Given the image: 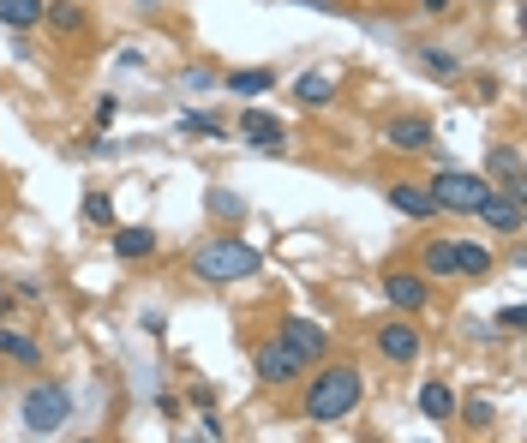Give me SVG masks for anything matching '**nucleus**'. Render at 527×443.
Masks as SVG:
<instances>
[{
	"label": "nucleus",
	"instance_id": "24",
	"mask_svg": "<svg viewBox=\"0 0 527 443\" xmlns=\"http://www.w3.org/2000/svg\"><path fill=\"white\" fill-rule=\"evenodd\" d=\"M84 222L90 228H114V198L108 192H84Z\"/></svg>",
	"mask_w": 527,
	"mask_h": 443
},
{
	"label": "nucleus",
	"instance_id": "12",
	"mask_svg": "<svg viewBox=\"0 0 527 443\" xmlns=\"http://www.w3.org/2000/svg\"><path fill=\"white\" fill-rule=\"evenodd\" d=\"M390 210H402V216H414V222H426V216H438V204H432V192L426 186H414V180H390Z\"/></svg>",
	"mask_w": 527,
	"mask_h": 443
},
{
	"label": "nucleus",
	"instance_id": "3",
	"mask_svg": "<svg viewBox=\"0 0 527 443\" xmlns=\"http://www.w3.org/2000/svg\"><path fill=\"white\" fill-rule=\"evenodd\" d=\"M426 192H432V204H438V210H462V216H480V204H486V198H492L498 186H492L486 174H462V168H438Z\"/></svg>",
	"mask_w": 527,
	"mask_h": 443
},
{
	"label": "nucleus",
	"instance_id": "6",
	"mask_svg": "<svg viewBox=\"0 0 527 443\" xmlns=\"http://www.w3.org/2000/svg\"><path fill=\"white\" fill-rule=\"evenodd\" d=\"M240 138L252 144V150H264V156H276L282 144H288V126L270 114V108H246L240 114Z\"/></svg>",
	"mask_w": 527,
	"mask_h": 443
},
{
	"label": "nucleus",
	"instance_id": "7",
	"mask_svg": "<svg viewBox=\"0 0 527 443\" xmlns=\"http://www.w3.org/2000/svg\"><path fill=\"white\" fill-rule=\"evenodd\" d=\"M432 138H438V132H432V120H426V114H396V120L384 126V144H390V150H408V156L432 150Z\"/></svg>",
	"mask_w": 527,
	"mask_h": 443
},
{
	"label": "nucleus",
	"instance_id": "22",
	"mask_svg": "<svg viewBox=\"0 0 527 443\" xmlns=\"http://www.w3.org/2000/svg\"><path fill=\"white\" fill-rule=\"evenodd\" d=\"M42 18L60 30V36H72V30H84V6L78 0H54V6H42Z\"/></svg>",
	"mask_w": 527,
	"mask_h": 443
},
{
	"label": "nucleus",
	"instance_id": "17",
	"mask_svg": "<svg viewBox=\"0 0 527 443\" xmlns=\"http://www.w3.org/2000/svg\"><path fill=\"white\" fill-rule=\"evenodd\" d=\"M0 360H18V366H42V348H36L24 330H6V324H0Z\"/></svg>",
	"mask_w": 527,
	"mask_h": 443
},
{
	"label": "nucleus",
	"instance_id": "9",
	"mask_svg": "<svg viewBox=\"0 0 527 443\" xmlns=\"http://www.w3.org/2000/svg\"><path fill=\"white\" fill-rule=\"evenodd\" d=\"M384 294H390V306H402V312H426V306H432V288H426V276H414V270H390V276H384Z\"/></svg>",
	"mask_w": 527,
	"mask_h": 443
},
{
	"label": "nucleus",
	"instance_id": "16",
	"mask_svg": "<svg viewBox=\"0 0 527 443\" xmlns=\"http://www.w3.org/2000/svg\"><path fill=\"white\" fill-rule=\"evenodd\" d=\"M414 402H420V414H426L432 426H444V420L456 414V390H450V384H438V378H432V384H420V396H414Z\"/></svg>",
	"mask_w": 527,
	"mask_h": 443
},
{
	"label": "nucleus",
	"instance_id": "34",
	"mask_svg": "<svg viewBox=\"0 0 527 443\" xmlns=\"http://www.w3.org/2000/svg\"><path fill=\"white\" fill-rule=\"evenodd\" d=\"M0 294H6V288H0Z\"/></svg>",
	"mask_w": 527,
	"mask_h": 443
},
{
	"label": "nucleus",
	"instance_id": "4",
	"mask_svg": "<svg viewBox=\"0 0 527 443\" xmlns=\"http://www.w3.org/2000/svg\"><path fill=\"white\" fill-rule=\"evenodd\" d=\"M66 420H72V396H66V384H30V396H24V432L54 438Z\"/></svg>",
	"mask_w": 527,
	"mask_h": 443
},
{
	"label": "nucleus",
	"instance_id": "15",
	"mask_svg": "<svg viewBox=\"0 0 527 443\" xmlns=\"http://www.w3.org/2000/svg\"><path fill=\"white\" fill-rule=\"evenodd\" d=\"M114 258H126V264L156 258V228H114Z\"/></svg>",
	"mask_w": 527,
	"mask_h": 443
},
{
	"label": "nucleus",
	"instance_id": "18",
	"mask_svg": "<svg viewBox=\"0 0 527 443\" xmlns=\"http://www.w3.org/2000/svg\"><path fill=\"white\" fill-rule=\"evenodd\" d=\"M420 270H426V276H456V240H426Z\"/></svg>",
	"mask_w": 527,
	"mask_h": 443
},
{
	"label": "nucleus",
	"instance_id": "13",
	"mask_svg": "<svg viewBox=\"0 0 527 443\" xmlns=\"http://www.w3.org/2000/svg\"><path fill=\"white\" fill-rule=\"evenodd\" d=\"M480 222H486L492 234H516V228H522V198H504V192H492V198L480 204Z\"/></svg>",
	"mask_w": 527,
	"mask_h": 443
},
{
	"label": "nucleus",
	"instance_id": "26",
	"mask_svg": "<svg viewBox=\"0 0 527 443\" xmlns=\"http://www.w3.org/2000/svg\"><path fill=\"white\" fill-rule=\"evenodd\" d=\"M180 132H198V138H222V120H216V114H198V108H186V114H180Z\"/></svg>",
	"mask_w": 527,
	"mask_h": 443
},
{
	"label": "nucleus",
	"instance_id": "32",
	"mask_svg": "<svg viewBox=\"0 0 527 443\" xmlns=\"http://www.w3.org/2000/svg\"><path fill=\"white\" fill-rule=\"evenodd\" d=\"M300 6H336V0H300Z\"/></svg>",
	"mask_w": 527,
	"mask_h": 443
},
{
	"label": "nucleus",
	"instance_id": "11",
	"mask_svg": "<svg viewBox=\"0 0 527 443\" xmlns=\"http://www.w3.org/2000/svg\"><path fill=\"white\" fill-rule=\"evenodd\" d=\"M300 372H306V366H300L282 342H264V348H258V378H264V384H300Z\"/></svg>",
	"mask_w": 527,
	"mask_h": 443
},
{
	"label": "nucleus",
	"instance_id": "8",
	"mask_svg": "<svg viewBox=\"0 0 527 443\" xmlns=\"http://www.w3.org/2000/svg\"><path fill=\"white\" fill-rule=\"evenodd\" d=\"M486 180H504L498 192L504 198H527V180H522V144H498L486 156Z\"/></svg>",
	"mask_w": 527,
	"mask_h": 443
},
{
	"label": "nucleus",
	"instance_id": "20",
	"mask_svg": "<svg viewBox=\"0 0 527 443\" xmlns=\"http://www.w3.org/2000/svg\"><path fill=\"white\" fill-rule=\"evenodd\" d=\"M228 90H234V96H264V90H276V72H270V66H252V72H228Z\"/></svg>",
	"mask_w": 527,
	"mask_h": 443
},
{
	"label": "nucleus",
	"instance_id": "2",
	"mask_svg": "<svg viewBox=\"0 0 527 443\" xmlns=\"http://www.w3.org/2000/svg\"><path fill=\"white\" fill-rule=\"evenodd\" d=\"M264 270V258H258V246H246V240H204L198 252H192V276L198 282H246V276H258Z\"/></svg>",
	"mask_w": 527,
	"mask_h": 443
},
{
	"label": "nucleus",
	"instance_id": "25",
	"mask_svg": "<svg viewBox=\"0 0 527 443\" xmlns=\"http://www.w3.org/2000/svg\"><path fill=\"white\" fill-rule=\"evenodd\" d=\"M420 66H426L432 78H456V72H462V60H456V54H444V48H426V54H420Z\"/></svg>",
	"mask_w": 527,
	"mask_h": 443
},
{
	"label": "nucleus",
	"instance_id": "23",
	"mask_svg": "<svg viewBox=\"0 0 527 443\" xmlns=\"http://www.w3.org/2000/svg\"><path fill=\"white\" fill-rule=\"evenodd\" d=\"M204 204H210V216H216V222H246V198H240V192H228V186H216Z\"/></svg>",
	"mask_w": 527,
	"mask_h": 443
},
{
	"label": "nucleus",
	"instance_id": "29",
	"mask_svg": "<svg viewBox=\"0 0 527 443\" xmlns=\"http://www.w3.org/2000/svg\"><path fill=\"white\" fill-rule=\"evenodd\" d=\"M114 114H120V96H102V102H96V126H108Z\"/></svg>",
	"mask_w": 527,
	"mask_h": 443
},
{
	"label": "nucleus",
	"instance_id": "28",
	"mask_svg": "<svg viewBox=\"0 0 527 443\" xmlns=\"http://www.w3.org/2000/svg\"><path fill=\"white\" fill-rule=\"evenodd\" d=\"M498 324H504V330H527V312H522V306H504V312H498Z\"/></svg>",
	"mask_w": 527,
	"mask_h": 443
},
{
	"label": "nucleus",
	"instance_id": "19",
	"mask_svg": "<svg viewBox=\"0 0 527 443\" xmlns=\"http://www.w3.org/2000/svg\"><path fill=\"white\" fill-rule=\"evenodd\" d=\"M456 270H462V276H492V246L456 240Z\"/></svg>",
	"mask_w": 527,
	"mask_h": 443
},
{
	"label": "nucleus",
	"instance_id": "10",
	"mask_svg": "<svg viewBox=\"0 0 527 443\" xmlns=\"http://www.w3.org/2000/svg\"><path fill=\"white\" fill-rule=\"evenodd\" d=\"M378 354H384L390 366H414V360H420V330H414V324H384V330H378Z\"/></svg>",
	"mask_w": 527,
	"mask_h": 443
},
{
	"label": "nucleus",
	"instance_id": "21",
	"mask_svg": "<svg viewBox=\"0 0 527 443\" xmlns=\"http://www.w3.org/2000/svg\"><path fill=\"white\" fill-rule=\"evenodd\" d=\"M0 24H6V30H30V24H42V0H0Z\"/></svg>",
	"mask_w": 527,
	"mask_h": 443
},
{
	"label": "nucleus",
	"instance_id": "31",
	"mask_svg": "<svg viewBox=\"0 0 527 443\" xmlns=\"http://www.w3.org/2000/svg\"><path fill=\"white\" fill-rule=\"evenodd\" d=\"M180 443H210V432H198V438H180Z\"/></svg>",
	"mask_w": 527,
	"mask_h": 443
},
{
	"label": "nucleus",
	"instance_id": "14",
	"mask_svg": "<svg viewBox=\"0 0 527 443\" xmlns=\"http://www.w3.org/2000/svg\"><path fill=\"white\" fill-rule=\"evenodd\" d=\"M294 102L300 108H330L336 102V78L330 72H300L294 78Z\"/></svg>",
	"mask_w": 527,
	"mask_h": 443
},
{
	"label": "nucleus",
	"instance_id": "30",
	"mask_svg": "<svg viewBox=\"0 0 527 443\" xmlns=\"http://www.w3.org/2000/svg\"><path fill=\"white\" fill-rule=\"evenodd\" d=\"M420 6H426V12H444V6H450V0H420Z\"/></svg>",
	"mask_w": 527,
	"mask_h": 443
},
{
	"label": "nucleus",
	"instance_id": "27",
	"mask_svg": "<svg viewBox=\"0 0 527 443\" xmlns=\"http://www.w3.org/2000/svg\"><path fill=\"white\" fill-rule=\"evenodd\" d=\"M462 420H468L474 432H492V420H498V408H492L486 396H474V402H462Z\"/></svg>",
	"mask_w": 527,
	"mask_h": 443
},
{
	"label": "nucleus",
	"instance_id": "5",
	"mask_svg": "<svg viewBox=\"0 0 527 443\" xmlns=\"http://www.w3.org/2000/svg\"><path fill=\"white\" fill-rule=\"evenodd\" d=\"M276 342H282L300 366H312V360H324V354H330V330H324V324H312V318H288Z\"/></svg>",
	"mask_w": 527,
	"mask_h": 443
},
{
	"label": "nucleus",
	"instance_id": "33",
	"mask_svg": "<svg viewBox=\"0 0 527 443\" xmlns=\"http://www.w3.org/2000/svg\"><path fill=\"white\" fill-rule=\"evenodd\" d=\"M84 443H96V438H84Z\"/></svg>",
	"mask_w": 527,
	"mask_h": 443
},
{
	"label": "nucleus",
	"instance_id": "1",
	"mask_svg": "<svg viewBox=\"0 0 527 443\" xmlns=\"http://www.w3.org/2000/svg\"><path fill=\"white\" fill-rule=\"evenodd\" d=\"M360 402H366V372H360V366H324V372L306 384V420H318V426L348 420Z\"/></svg>",
	"mask_w": 527,
	"mask_h": 443
}]
</instances>
